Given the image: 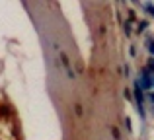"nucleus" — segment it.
<instances>
[{"label":"nucleus","mask_w":154,"mask_h":140,"mask_svg":"<svg viewBox=\"0 0 154 140\" xmlns=\"http://www.w3.org/2000/svg\"><path fill=\"white\" fill-rule=\"evenodd\" d=\"M74 113L80 117V115H82V107H80V105H76V107H74Z\"/></svg>","instance_id":"obj_4"},{"label":"nucleus","mask_w":154,"mask_h":140,"mask_svg":"<svg viewBox=\"0 0 154 140\" xmlns=\"http://www.w3.org/2000/svg\"><path fill=\"white\" fill-rule=\"evenodd\" d=\"M60 61H63V66L66 68V74H68V78H70V80H74V72L70 70V62H68V57H66V53H60Z\"/></svg>","instance_id":"obj_1"},{"label":"nucleus","mask_w":154,"mask_h":140,"mask_svg":"<svg viewBox=\"0 0 154 140\" xmlns=\"http://www.w3.org/2000/svg\"><path fill=\"white\" fill-rule=\"evenodd\" d=\"M109 130H111V134H113V138L115 140H119V130L115 129V127H109Z\"/></svg>","instance_id":"obj_3"},{"label":"nucleus","mask_w":154,"mask_h":140,"mask_svg":"<svg viewBox=\"0 0 154 140\" xmlns=\"http://www.w3.org/2000/svg\"><path fill=\"white\" fill-rule=\"evenodd\" d=\"M146 27H148V23H146V22H140L139 25H137V31H139V33H143V31L146 29Z\"/></svg>","instance_id":"obj_2"},{"label":"nucleus","mask_w":154,"mask_h":140,"mask_svg":"<svg viewBox=\"0 0 154 140\" xmlns=\"http://www.w3.org/2000/svg\"><path fill=\"white\" fill-rule=\"evenodd\" d=\"M150 51H152V53H154V43H152V47H150Z\"/></svg>","instance_id":"obj_5"}]
</instances>
